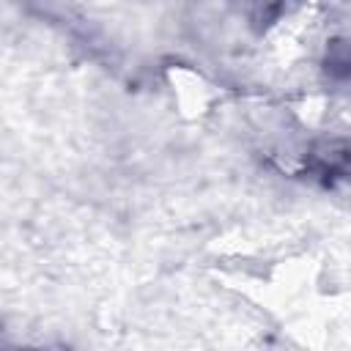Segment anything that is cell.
<instances>
[{"instance_id":"7a4b0ae2","label":"cell","mask_w":351,"mask_h":351,"mask_svg":"<svg viewBox=\"0 0 351 351\" xmlns=\"http://www.w3.org/2000/svg\"><path fill=\"white\" fill-rule=\"evenodd\" d=\"M324 69L332 80L337 82H351V41L348 38H335L326 47L324 55Z\"/></svg>"},{"instance_id":"6da1fadb","label":"cell","mask_w":351,"mask_h":351,"mask_svg":"<svg viewBox=\"0 0 351 351\" xmlns=\"http://www.w3.org/2000/svg\"><path fill=\"white\" fill-rule=\"evenodd\" d=\"M304 165L324 186H335L351 178V145L343 140H321L310 148Z\"/></svg>"}]
</instances>
